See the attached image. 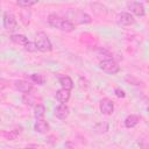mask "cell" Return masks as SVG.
I'll return each mask as SVG.
<instances>
[{"label":"cell","mask_w":149,"mask_h":149,"mask_svg":"<svg viewBox=\"0 0 149 149\" xmlns=\"http://www.w3.org/2000/svg\"><path fill=\"white\" fill-rule=\"evenodd\" d=\"M48 23L52 28H58V29H61L62 31H65V33H71L76 29V26L71 21H69L66 19H63V17L56 15V14H50L48 16Z\"/></svg>","instance_id":"obj_1"},{"label":"cell","mask_w":149,"mask_h":149,"mask_svg":"<svg viewBox=\"0 0 149 149\" xmlns=\"http://www.w3.org/2000/svg\"><path fill=\"white\" fill-rule=\"evenodd\" d=\"M35 45H36V49L41 52H49L52 49V44L49 37L43 31H40L35 35Z\"/></svg>","instance_id":"obj_2"},{"label":"cell","mask_w":149,"mask_h":149,"mask_svg":"<svg viewBox=\"0 0 149 149\" xmlns=\"http://www.w3.org/2000/svg\"><path fill=\"white\" fill-rule=\"evenodd\" d=\"M99 66H100V69L102 71H105L106 73H109V74H114V73H118L120 71L119 64L114 59H112V58L101 61L100 64H99Z\"/></svg>","instance_id":"obj_3"},{"label":"cell","mask_w":149,"mask_h":149,"mask_svg":"<svg viewBox=\"0 0 149 149\" xmlns=\"http://www.w3.org/2000/svg\"><path fill=\"white\" fill-rule=\"evenodd\" d=\"M3 27L8 31H13V30L16 29L17 22H16V19H15V16L13 14L5 13V15H3Z\"/></svg>","instance_id":"obj_4"},{"label":"cell","mask_w":149,"mask_h":149,"mask_svg":"<svg viewBox=\"0 0 149 149\" xmlns=\"http://www.w3.org/2000/svg\"><path fill=\"white\" fill-rule=\"evenodd\" d=\"M116 22L121 26H130L135 22V19L132 14L129 13H126V12H122L120 14L116 15Z\"/></svg>","instance_id":"obj_5"},{"label":"cell","mask_w":149,"mask_h":149,"mask_svg":"<svg viewBox=\"0 0 149 149\" xmlns=\"http://www.w3.org/2000/svg\"><path fill=\"white\" fill-rule=\"evenodd\" d=\"M99 107H100V112L102 114H105V115H111L113 113V111H114L113 101L109 100V99H107V98H105V99H102L100 101Z\"/></svg>","instance_id":"obj_6"},{"label":"cell","mask_w":149,"mask_h":149,"mask_svg":"<svg viewBox=\"0 0 149 149\" xmlns=\"http://www.w3.org/2000/svg\"><path fill=\"white\" fill-rule=\"evenodd\" d=\"M14 87L22 92V93H28L33 90V84H30L29 81L27 80H23V79H19V80H15L14 81Z\"/></svg>","instance_id":"obj_7"},{"label":"cell","mask_w":149,"mask_h":149,"mask_svg":"<svg viewBox=\"0 0 149 149\" xmlns=\"http://www.w3.org/2000/svg\"><path fill=\"white\" fill-rule=\"evenodd\" d=\"M54 114H55V116L58 118L59 120H64V119H66V118L69 116L70 109H69V107H68L65 104H59V105L55 108Z\"/></svg>","instance_id":"obj_8"},{"label":"cell","mask_w":149,"mask_h":149,"mask_svg":"<svg viewBox=\"0 0 149 149\" xmlns=\"http://www.w3.org/2000/svg\"><path fill=\"white\" fill-rule=\"evenodd\" d=\"M49 123L44 120V119H38L36 120L35 125H34V130L36 133H40V134H45L49 132Z\"/></svg>","instance_id":"obj_9"},{"label":"cell","mask_w":149,"mask_h":149,"mask_svg":"<svg viewBox=\"0 0 149 149\" xmlns=\"http://www.w3.org/2000/svg\"><path fill=\"white\" fill-rule=\"evenodd\" d=\"M129 9L132 10V13L136 16H143L146 14V10H144V6L140 2H132L128 5Z\"/></svg>","instance_id":"obj_10"},{"label":"cell","mask_w":149,"mask_h":149,"mask_svg":"<svg viewBox=\"0 0 149 149\" xmlns=\"http://www.w3.org/2000/svg\"><path fill=\"white\" fill-rule=\"evenodd\" d=\"M56 99L61 102V104H65L68 102V100L70 99V90H66V88H59L57 90L56 92Z\"/></svg>","instance_id":"obj_11"},{"label":"cell","mask_w":149,"mask_h":149,"mask_svg":"<svg viewBox=\"0 0 149 149\" xmlns=\"http://www.w3.org/2000/svg\"><path fill=\"white\" fill-rule=\"evenodd\" d=\"M141 118L139 115H135V114H130L128 115L126 119H125V127L126 128H133L135 127L136 125H139Z\"/></svg>","instance_id":"obj_12"},{"label":"cell","mask_w":149,"mask_h":149,"mask_svg":"<svg viewBox=\"0 0 149 149\" xmlns=\"http://www.w3.org/2000/svg\"><path fill=\"white\" fill-rule=\"evenodd\" d=\"M58 80H59V84H61V86L63 88L71 90L73 87V81H72V79L69 76H61Z\"/></svg>","instance_id":"obj_13"},{"label":"cell","mask_w":149,"mask_h":149,"mask_svg":"<svg viewBox=\"0 0 149 149\" xmlns=\"http://www.w3.org/2000/svg\"><path fill=\"white\" fill-rule=\"evenodd\" d=\"M10 40L14 42V43H16V44H19V45H26V43L28 42V38L24 36V35H22V34H13L12 36H10Z\"/></svg>","instance_id":"obj_14"},{"label":"cell","mask_w":149,"mask_h":149,"mask_svg":"<svg viewBox=\"0 0 149 149\" xmlns=\"http://www.w3.org/2000/svg\"><path fill=\"white\" fill-rule=\"evenodd\" d=\"M44 115H45V107L42 104L35 105V108H34V116H35V119L36 120L43 119Z\"/></svg>","instance_id":"obj_15"},{"label":"cell","mask_w":149,"mask_h":149,"mask_svg":"<svg viewBox=\"0 0 149 149\" xmlns=\"http://www.w3.org/2000/svg\"><path fill=\"white\" fill-rule=\"evenodd\" d=\"M74 16H76V21L79 22V23H90L91 22V16L87 15L86 13H84V12L79 10L74 14Z\"/></svg>","instance_id":"obj_16"},{"label":"cell","mask_w":149,"mask_h":149,"mask_svg":"<svg viewBox=\"0 0 149 149\" xmlns=\"http://www.w3.org/2000/svg\"><path fill=\"white\" fill-rule=\"evenodd\" d=\"M30 79H31L33 83L38 84V85H43L45 83V77L43 74H41V73H33Z\"/></svg>","instance_id":"obj_17"},{"label":"cell","mask_w":149,"mask_h":149,"mask_svg":"<svg viewBox=\"0 0 149 149\" xmlns=\"http://www.w3.org/2000/svg\"><path fill=\"white\" fill-rule=\"evenodd\" d=\"M22 101H23V104H24V105L33 106V105H35V97H34V95H31V93H30V92L24 93V94H23V97H22Z\"/></svg>","instance_id":"obj_18"},{"label":"cell","mask_w":149,"mask_h":149,"mask_svg":"<svg viewBox=\"0 0 149 149\" xmlns=\"http://www.w3.org/2000/svg\"><path fill=\"white\" fill-rule=\"evenodd\" d=\"M38 2V0H17L16 3L22 7V8H26V7H31L34 5H36Z\"/></svg>","instance_id":"obj_19"},{"label":"cell","mask_w":149,"mask_h":149,"mask_svg":"<svg viewBox=\"0 0 149 149\" xmlns=\"http://www.w3.org/2000/svg\"><path fill=\"white\" fill-rule=\"evenodd\" d=\"M24 48H26V50H28V51H30V52H34V51L37 50V49H36V45H35V42L33 43V42H30V41H28V42L26 43Z\"/></svg>","instance_id":"obj_20"},{"label":"cell","mask_w":149,"mask_h":149,"mask_svg":"<svg viewBox=\"0 0 149 149\" xmlns=\"http://www.w3.org/2000/svg\"><path fill=\"white\" fill-rule=\"evenodd\" d=\"M114 93H115V95H116L118 98H125V97H126L125 91L121 90V88H119V87H116V88L114 90Z\"/></svg>","instance_id":"obj_21"},{"label":"cell","mask_w":149,"mask_h":149,"mask_svg":"<svg viewBox=\"0 0 149 149\" xmlns=\"http://www.w3.org/2000/svg\"><path fill=\"white\" fill-rule=\"evenodd\" d=\"M143 1H148V0H143Z\"/></svg>","instance_id":"obj_22"}]
</instances>
